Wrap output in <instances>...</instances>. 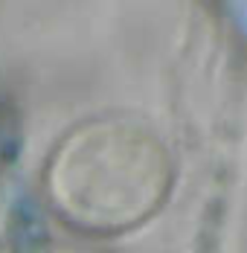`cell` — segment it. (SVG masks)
Instances as JSON below:
<instances>
[{"mask_svg":"<svg viewBox=\"0 0 247 253\" xmlns=\"http://www.w3.org/2000/svg\"><path fill=\"white\" fill-rule=\"evenodd\" d=\"M163 149L134 128H90L61 154L55 192L61 204L93 224L143 218L163 195Z\"/></svg>","mask_w":247,"mask_h":253,"instance_id":"6da1fadb","label":"cell"}]
</instances>
